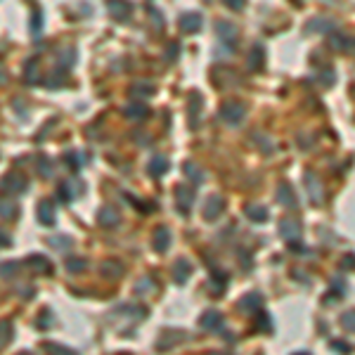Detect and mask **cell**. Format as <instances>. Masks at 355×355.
Listing matches in <instances>:
<instances>
[{
	"label": "cell",
	"instance_id": "39",
	"mask_svg": "<svg viewBox=\"0 0 355 355\" xmlns=\"http://www.w3.org/2000/svg\"><path fill=\"white\" fill-rule=\"evenodd\" d=\"M17 272H19V263H17V261H7V263H2V266H0V277H5V280L17 277Z\"/></svg>",
	"mask_w": 355,
	"mask_h": 355
},
{
	"label": "cell",
	"instance_id": "11",
	"mask_svg": "<svg viewBox=\"0 0 355 355\" xmlns=\"http://www.w3.org/2000/svg\"><path fill=\"white\" fill-rule=\"evenodd\" d=\"M261 305H263V296H261V294H256V291H248V294H244V296L237 301V308H239L242 313H247V315H251V313H258V310H261Z\"/></svg>",
	"mask_w": 355,
	"mask_h": 355
},
{
	"label": "cell",
	"instance_id": "6",
	"mask_svg": "<svg viewBox=\"0 0 355 355\" xmlns=\"http://www.w3.org/2000/svg\"><path fill=\"white\" fill-rule=\"evenodd\" d=\"M173 195H176V204L180 213H187L192 209V204H195V187H190V185H178L176 190H173Z\"/></svg>",
	"mask_w": 355,
	"mask_h": 355
},
{
	"label": "cell",
	"instance_id": "29",
	"mask_svg": "<svg viewBox=\"0 0 355 355\" xmlns=\"http://www.w3.org/2000/svg\"><path fill=\"white\" fill-rule=\"evenodd\" d=\"M48 244L57 251H69L73 247V239H71L69 234H54V237H48Z\"/></svg>",
	"mask_w": 355,
	"mask_h": 355
},
{
	"label": "cell",
	"instance_id": "31",
	"mask_svg": "<svg viewBox=\"0 0 355 355\" xmlns=\"http://www.w3.org/2000/svg\"><path fill=\"white\" fill-rule=\"evenodd\" d=\"M199 111H201V95L195 92L190 97V124H192V128H196V124H199Z\"/></svg>",
	"mask_w": 355,
	"mask_h": 355
},
{
	"label": "cell",
	"instance_id": "26",
	"mask_svg": "<svg viewBox=\"0 0 355 355\" xmlns=\"http://www.w3.org/2000/svg\"><path fill=\"white\" fill-rule=\"evenodd\" d=\"M24 81L29 83V86H34L40 81V73H38V57H31L29 62H26V67H24Z\"/></svg>",
	"mask_w": 355,
	"mask_h": 355
},
{
	"label": "cell",
	"instance_id": "35",
	"mask_svg": "<svg viewBox=\"0 0 355 355\" xmlns=\"http://www.w3.org/2000/svg\"><path fill=\"white\" fill-rule=\"evenodd\" d=\"M130 92H133L135 97H152L157 90H154V86H152L149 81H138V83L130 88Z\"/></svg>",
	"mask_w": 355,
	"mask_h": 355
},
{
	"label": "cell",
	"instance_id": "42",
	"mask_svg": "<svg viewBox=\"0 0 355 355\" xmlns=\"http://www.w3.org/2000/svg\"><path fill=\"white\" fill-rule=\"evenodd\" d=\"M43 348H45V351H53V353H62V355H76L73 348H69V346H62V343H53V341L43 343Z\"/></svg>",
	"mask_w": 355,
	"mask_h": 355
},
{
	"label": "cell",
	"instance_id": "15",
	"mask_svg": "<svg viewBox=\"0 0 355 355\" xmlns=\"http://www.w3.org/2000/svg\"><path fill=\"white\" fill-rule=\"evenodd\" d=\"M97 223H100L102 228H116V225L121 223V213L116 211L114 206H102V209L97 211Z\"/></svg>",
	"mask_w": 355,
	"mask_h": 355
},
{
	"label": "cell",
	"instance_id": "32",
	"mask_svg": "<svg viewBox=\"0 0 355 355\" xmlns=\"http://www.w3.org/2000/svg\"><path fill=\"white\" fill-rule=\"evenodd\" d=\"M76 62V50L73 48H67V50H62V53L57 54V67L64 71H69V67Z\"/></svg>",
	"mask_w": 355,
	"mask_h": 355
},
{
	"label": "cell",
	"instance_id": "53",
	"mask_svg": "<svg viewBox=\"0 0 355 355\" xmlns=\"http://www.w3.org/2000/svg\"><path fill=\"white\" fill-rule=\"evenodd\" d=\"M338 299H341V296H338L337 291H334V289H332V291H329V294H327V296H324V303H327V305H332V303H337Z\"/></svg>",
	"mask_w": 355,
	"mask_h": 355
},
{
	"label": "cell",
	"instance_id": "14",
	"mask_svg": "<svg viewBox=\"0 0 355 355\" xmlns=\"http://www.w3.org/2000/svg\"><path fill=\"white\" fill-rule=\"evenodd\" d=\"M277 201H280V206H284V209H296L299 206L296 192H294V187L289 182H280V187H277Z\"/></svg>",
	"mask_w": 355,
	"mask_h": 355
},
{
	"label": "cell",
	"instance_id": "54",
	"mask_svg": "<svg viewBox=\"0 0 355 355\" xmlns=\"http://www.w3.org/2000/svg\"><path fill=\"white\" fill-rule=\"evenodd\" d=\"M341 270H353V256H351V253L341 261Z\"/></svg>",
	"mask_w": 355,
	"mask_h": 355
},
{
	"label": "cell",
	"instance_id": "17",
	"mask_svg": "<svg viewBox=\"0 0 355 355\" xmlns=\"http://www.w3.org/2000/svg\"><path fill=\"white\" fill-rule=\"evenodd\" d=\"M199 327L206 329V332H215V329H223V315L218 310H206L201 318H199Z\"/></svg>",
	"mask_w": 355,
	"mask_h": 355
},
{
	"label": "cell",
	"instance_id": "38",
	"mask_svg": "<svg viewBox=\"0 0 355 355\" xmlns=\"http://www.w3.org/2000/svg\"><path fill=\"white\" fill-rule=\"evenodd\" d=\"M64 266H67L69 272H83V270L88 267V261H86V258H78V256H71V258L64 261Z\"/></svg>",
	"mask_w": 355,
	"mask_h": 355
},
{
	"label": "cell",
	"instance_id": "2",
	"mask_svg": "<svg viewBox=\"0 0 355 355\" xmlns=\"http://www.w3.org/2000/svg\"><path fill=\"white\" fill-rule=\"evenodd\" d=\"M244 116H247V106L242 105V102H225V105L220 106V119L225 124L237 125L244 121Z\"/></svg>",
	"mask_w": 355,
	"mask_h": 355
},
{
	"label": "cell",
	"instance_id": "44",
	"mask_svg": "<svg viewBox=\"0 0 355 355\" xmlns=\"http://www.w3.org/2000/svg\"><path fill=\"white\" fill-rule=\"evenodd\" d=\"M211 284H215V291H223L225 284H228V272H213Z\"/></svg>",
	"mask_w": 355,
	"mask_h": 355
},
{
	"label": "cell",
	"instance_id": "12",
	"mask_svg": "<svg viewBox=\"0 0 355 355\" xmlns=\"http://www.w3.org/2000/svg\"><path fill=\"white\" fill-rule=\"evenodd\" d=\"M81 192H83V185H78L76 180H67V182H62V185L57 187V199H59L62 204H71L73 196L81 195Z\"/></svg>",
	"mask_w": 355,
	"mask_h": 355
},
{
	"label": "cell",
	"instance_id": "27",
	"mask_svg": "<svg viewBox=\"0 0 355 355\" xmlns=\"http://www.w3.org/2000/svg\"><path fill=\"white\" fill-rule=\"evenodd\" d=\"M334 26V21L327 17H315L310 19L308 24H305V31H310V34H320V31H327V29H332Z\"/></svg>",
	"mask_w": 355,
	"mask_h": 355
},
{
	"label": "cell",
	"instance_id": "18",
	"mask_svg": "<svg viewBox=\"0 0 355 355\" xmlns=\"http://www.w3.org/2000/svg\"><path fill=\"white\" fill-rule=\"evenodd\" d=\"M125 267L119 263V261H114V258H106V261H102L100 263V275L102 277H106V280H119L121 275H124Z\"/></svg>",
	"mask_w": 355,
	"mask_h": 355
},
{
	"label": "cell",
	"instance_id": "46",
	"mask_svg": "<svg viewBox=\"0 0 355 355\" xmlns=\"http://www.w3.org/2000/svg\"><path fill=\"white\" fill-rule=\"evenodd\" d=\"M147 12H149V17H152V21L159 26V29H163V17H161V12L157 10V7H147Z\"/></svg>",
	"mask_w": 355,
	"mask_h": 355
},
{
	"label": "cell",
	"instance_id": "36",
	"mask_svg": "<svg viewBox=\"0 0 355 355\" xmlns=\"http://www.w3.org/2000/svg\"><path fill=\"white\" fill-rule=\"evenodd\" d=\"M36 168H38V173L43 178H53L54 176V163L45 154L43 157H38V163H36Z\"/></svg>",
	"mask_w": 355,
	"mask_h": 355
},
{
	"label": "cell",
	"instance_id": "41",
	"mask_svg": "<svg viewBox=\"0 0 355 355\" xmlns=\"http://www.w3.org/2000/svg\"><path fill=\"white\" fill-rule=\"evenodd\" d=\"M64 161H67V166H69L71 171H81V166H83V157L78 152H67Z\"/></svg>",
	"mask_w": 355,
	"mask_h": 355
},
{
	"label": "cell",
	"instance_id": "23",
	"mask_svg": "<svg viewBox=\"0 0 355 355\" xmlns=\"http://www.w3.org/2000/svg\"><path fill=\"white\" fill-rule=\"evenodd\" d=\"M244 215H247L251 223H266L267 220V209L266 206H261V204H247L244 206Z\"/></svg>",
	"mask_w": 355,
	"mask_h": 355
},
{
	"label": "cell",
	"instance_id": "49",
	"mask_svg": "<svg viewBox=\"0 0 355 355\" xmlns=\"http://www.w3.org/2000/svg\"><path fill=\"white\" fill-rule=\"evenodd\" d=\"M322 83H327V86H332L334 81H337V76H334V71H322Z\"/></svg>",
	"mask_w": 355,
	"mask_h": 355
},
{
	"label": "cell",
	"instance_id": "5",
	"mask_svg": "<svg viewBox=\"0 0 355 355\" xmlns=\"http://www.w3.org/2000/svg\"><path fill=\"white\" fill-rule=\"evenodd\" d=\"M305 190H308V196L313 199V204H322V199H324V187H322V180L318 178V173H313V171H305Z\"/></svg>",
	"mask_w": 355,
	"mask_h": 355
},
{
	"label": "cell",
	"instance_id": "28",
	"mask_svg": "<svg viewBox=\"0 0 355 355\" xmlns=\"http://www.w3.org/2000/svg\"><path fill=\"white\" fill-rule=\"evenodd\" d=\"M182 171H185V176L190 178L195 185H201V182H204V178H206V176H204V171H201L196 163H192V161H185V163H182Z\"/></svg>",
	"mask_w": 355,
	"mask_h": 355
},
{
	"label": "cell",
	"instance_id": "48",
	"mask_svg": "<svg viewBox=\"0 0 355 355\" xmlns=\"http://www.w3.org/2000/svg\"><path fill=\"white\" fill-rule=\"evenodd\" d=\"M178 54H180V45H178V43H171V45H168V54H166V57L173 62V59H178Z\"/></svg>",
	"mask_w": 355,
	"mask_h": 355
},
{
	"label": "cell",
	"instance_id": "3",
	"mask_svg": "<svg viewBox=\"0 0 355 355\" xmlns=\"http://www.w3.org/2000/svg\"><path fill=\"white\" fill-rule=\"evenodd\" d=\"M277 232H280V237H282L286 244H291V242H299L303 234V228L299 220H294V218H284L280 220V225H277Z\"/></svg>",
	"mask_w": 355,
	"mask_h": 355
},
{
	"label": "cell",
	"instance_id": "21",
	"mask_svg": "<svg viewBox=\"0 0 355 355\" xmlns=\"http://www.w3.org/2000/svg\"><path fill=\"white\" fill-rule=\"evenodd\" d=\"M190 275H192V263L187 258H178L176 266H173V280H176V284H185L190 280Z\"/></svg>",
	"mask_w": 355,
	"mask_h": 355
},
{
	"label": "cell",
	"instance_id": "45",
	"mask_svg": "<svg viewBox=\"0 0 355 355\" xmlns=\"http://www.w3.org/2000/svg\"><path fill=\"white\" fill-rule=\"evenodd\" d=\"M341 327H343V329H348V332H353V329H355L353 310H348V313H343V315H341Z\"/></svg>",
	"mask_w": 355,
	"mask_h": 355
},
{
	"label": "cell",
	"instance_id": "7",
	"mask_svg": "<svg viewBox=\"0 0 355 355\" xmlns=\"http://www.w3.org/2000/svg\"><path fill=\"white\" fill-rule=\"evenodd\" d=\"M106 10L111 12V17L119 21H128L130 12H133V2L128 0H106Z\"/></svg>",
	"mask_w": 355,
	"mask_h": 355
},
{
	"label": "cell",
	"instance_id": "4",
	"mask_svg": "<svg viewBox=\"0 0 355 355\" xmlns=\"http://www.w3.org/2000/svg\"><path fill=\"white\" fill-rule=\"evenodd\" d=\"M215 36L220 38V43L225 45V48H234L237 45V40H239V34H237V26H232L230 21H215Z\"/></svg>",
	"mask_w": 355,
	"mask_h": 355
},
{
	"label": "cell",
	"instance_id": "50",
	"mask_svg": "<svg viewBox=\"0 0 355 355\" xmlns=\"http://www.w3.org/2000/svg\"><path fill=\"white\" fill-rule=\"evenodd\" d=\"M10 247H12V239H10V234L0 230V248H10Z\"/></svg>",
	"mask_w": 355,
	"mask_h": 355
},
{
	"label": "cell",
	"instance_id": "20",
	"mask_svg": "<svg viewBox=\"0 0 355 355\" xmlns=\"http://www.w3.org/2000/svg\"><path fill=\"white\" fill-rule=\"evenodd\" d=\"M168 168H171V163H168V159L166 157H161V154H157V157H152L149 159V163H147V173L152 178H161L168 173Z\"/></svg>",
	"mask_w": 355,
	"mask_h": 355
},
{
	"label": "cell",
	"instance_id": "55",
	"mask_svg": "<svg viewBox=\"0 0 355 355\" xmlns=\"http://www.w3.org/2000/svg\"><path fill=\"white\" fill-rule=\"evenodd\" d=\"M2 81H5V71L0 69V83H2Z\"/></svg>",
	"mask_w": 355,
	"mask_h": 355
},
{
	"label": "cell",
	"instance_id": "47",
	"mask_svg": "<svg viewBox=\"0 0 355 355\" xmlns=\"http://www.w3.org/2000/svg\"><path fill=\"white\" fill-rule=\"evenodd\" d=\"M53 324V318H50V310H45V313H40V320H38V327H43V329H48Z\"/></svg>",
	"mask_w": 355,
	"mask_h": 355
},
{
	"label": "cell",
	"instance_id": "37",
	"mask_svg": "<svg viewBox=\"0 0 355 355\" xmlns=\"http://www.w3.org/2000/svg\"><path fill=\"white\" fill-rule=\"evenodd\" d=\"M43 24H45L43 12H40V10H34V15H31V24H29V29H31V36H34V38L40 36V31H43Z\"/></svg>",
	"mask_w": 355,
	"mask_h": 355
},
{
	"label": "cell",
	"instance_id": "16",
	"mask_svg": "<svg viewBox=\"0 0 355 355\" xmlns=\"http://www.w3.org/2000/svg\"><path fill=\"white\" fill-rule=\"evenodd\" d=\"M26 267L34 270V272H38V275H50V272H53V263H50L45 256H40V253H31V256L26 258Z\"/></svg>",
	"mask_w": 355,
	"mask_h": 355
},
{
	"label": "cell",
	"instance_id": "43",
	"mask_svg": "<svg viewBox=\"0 0 355 355\" xmlns=\"http://www.w3.org/2000/svg\"><path fill=\"white\" fill-rule=\"evenodd\" d=\"M332 289H334L338 296L343 299V296H346V291H348V284H346V280H343L341 275H337V277H332Z\"/></svg>",
	"mask_w": 355,
	"mask_h": 355
},
{
	"label": "cell",
	"instance_id": "10",
	"mask_svg": "<svg viewBox=\"0 0 355 355\" xmlns=\"http://www.w3.org/2000/svg\"><path fill=\"white\" fill-rule=\"evenodd\" d=\"M178 24H180V31H185V34H196V31L201 29V24H204V17H201V12H182Z\"/></svg>",
	"mask_w": 355,
	"mask_h": 355
},
{
	"label": "cell",
	"instance_id": "8",
	"mask_svg": "<svg viewBox=\"0 0 355 355\" xmlns=\"http://www.w3.org/2000/svg\"><path fill=\"white\" fill-rule=\"evenodd\" d=\"M327 43H329V48L337 50V53H351V50H353V38L346 34V31H332Z\"/></svg>",
	"mask_w": 355,
	"mask_h": 355
},
{
	"label": "cell",
	"instance_id": "51",
	"mask_svg": "<svg viewBox=\"0 0 355 355\" xmlns=\"http://www.w3.org/2000/svg\"><path fill=\"white\" fill-rule=\"evenodd\" d=\"M332 348H334V351H343V353L351 351V346H348L346 341H332Z\"/></svg>",
	"mask_w": 355,
	"mask_h": 355
},
{
	"label": "cell",
	"instance_id": "33",
	"mask_svg": "<svg viewBox=\"0 0 355 355\" xmlns=\"http://www.w3.org/2000/svg\"><path fill=\"white\" fill-rule=\"evenodd\" d=\"M17 204L15 201H10V199H0V218H5V220H12V218H17Z\"/></svg>",
	"mask_w": 355,
	"mask_h": 355
},
{
	"label": "cell",
	"instance_id": "13",
	"mask_svg": "<svg viewBox=\"0 0 355 355\" xmlns=\"http://www.w3.org/2000/svg\"><path fill=\"white\" fill-rule=\"evenodd\" d=\"M38 223L45 225V228H53L57 223V213H54V204L50 199H43L38 204Z\"/></svg>",
	"mask_w": 355,
	"mask_h": 355
},
{
	"label": "cell",
	"instance_id": "24",
	"mask_svg": "<svg viewBox=\"0 0 355 355\" xmlns=\"http://www.w3.org/2000/svg\"><path fill=\"white\" fill-rule=\"evenodd\" d=\"M248 69L251 71H261L263 69V64H266V50H263V45H253L251 48V53H248Z\"/></svg>",
	"mask_w": 355,
	"mask_h": 355
},
{
	"label": "cell",
	"instance_id": "30",
	"mask_svg": "<svg viewBox=\"0 0 355 355\" xmlns=\"http://www.w3.org/2000/svg\"><path fill=\"white\" fill-rule=\"evenodd\" d=\"M154 289H157V284H154L152 277H140V280L135 282V286H133L135 296H147V294H152Z\"/></svg>",
	"mask_w": 355,
	"mask_h": 355
},
{
	"label": "cell",
	"instance_id": "25",
	"mask_svg": "<svg viewBox=\"0 0 355 355\" xmlns=\"http://www.w3.org/2000/svg\"><path fill=\"white\" fill-rule=\"evenodd\" d=\"M182 332H163L159 337V341H157V348L159 351H168V348H173L176 343H180L182 341Z\"/></svg>",
	"mask_w": 355,
	"mask_h": 355
},
{
	"label": "cell",
	"instance_id": "22",
	"mask_svg": "<svg viewBox=\"0 0 355 355\" xmlns=\"http://www.w3.org/2000/svg\"><path fill=\"white\" fill-rule=\"evenodd\" d=\"M124 116L125 119H133V121H142L149 116V109L142 105V102H130L124 106Z\"/></svg>",
	"mask_w": 355,
	"mask_h": 355
},
{
	"label": "cell",
	"instance_id": "34",
	"mask_svg": "<svg viewBox=\"0 0 355 355\" xmlns=\"http://www.w3.org/2000/svg\"><path fill=\"white\" fill-rule=\"evenodd\" d=\"M12 334H15V329H12V322H10V320H0V348L10 346V341H12Z\"/></svg>",
	"mask_w": 355,
	"mask_h": 355
},
{
	"label": "cell",
	"instance_id": "19",
	"mask_svg": "<svg viewBox=\"0 0 355 355\" xmlns=\"http://www.w3.org/2000/svg\"><path fill=\"white\" fill-rule=\"evenodd\" d=\"M152 247H154L157 253H166L168 247H171V230L163 228V225L157 228V230H154V239H152Z\"/></svg>",
	"mask_w": 355,
	"mask_h": 355
},
{
	"label": "cell",
	"instance_id": "9",
	"mask_svg": "<svg viewBox=\"0 0 355 355\" xmlns=\"http://www.w3.org/2000/svg\"><path fill=\"white\" fill-rule=\"evenodd\" d=\"M225 211V201H223V196H209L206 199V204H204V220H209V223H213L215 218H220V213Z\"/></svg>",
	"mask_w": 355,
	"mask_h": 355
},
{
	"label": "cell",
	"instance_id": "40",
	"mask_svg": "<svg viewBox=\"0 0 355 355\" xmlns=\"http://www.w3.org/2000/svg\"><path fill=\"white\" fill-rule=\"evenodd\" d=\"M256 327H258L263 334H272V320H270V315H267V313H258Z\"/></svg>",
	"mask_w": 355,
	"mask_h": 355
},
{
	"label": "cell",
	"instance_id": "1",
	"mask_svg": "<svg viewBox=\"0 0 355 355\" xmlns=\"http://www.w3.org/2000/svg\"><path fill=\"white\" fill-rule=\"evenodd\" d=\"M0 190L5 195H24L29 190V182H26V178L21 173H7L0 180Z\"/></svg>",
	"mask_w": 355,
	"mask_h": 355
},
{
	"label": "cell",
	"instance_id": "52",
	"mask_svg": "<svg viewBox=\"0 0 355 355\" xmlns=\"http://www.w3.org/2000/svg\"><path fill=\"white\" fill-rule=\"evenodd\" d=\"M225 5L232 7V10H242V7L247 5V0H225Z\"/></svg>",
	"mask_w": 355,
	"mask_h": 355
}]
</instances>
